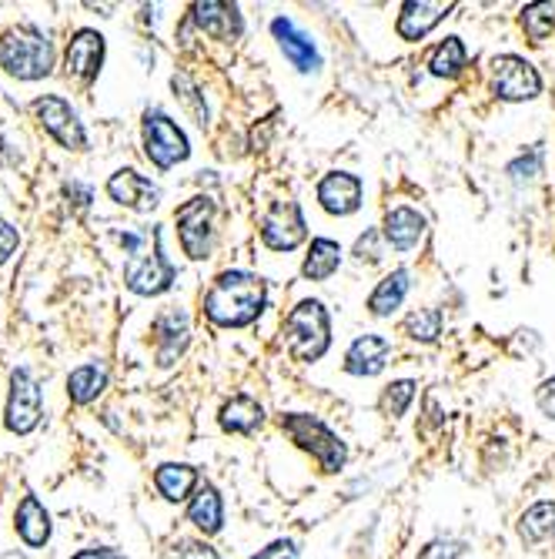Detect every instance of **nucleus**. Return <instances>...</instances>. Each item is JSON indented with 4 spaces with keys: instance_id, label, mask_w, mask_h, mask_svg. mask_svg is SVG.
I'll use <instances>...</instances> for the list:
<instances>
[{
    "instance_id": "obj_34",
    "label": "nucleus",
    "mask_w": 555,
    "mask_h": 559,
    "mask_svg": "<svg viewBox=\"0 0 555 559\" xmlns=\"http://www.w3.org/2000/svg\"><path fill=\"white\" fill-rule=\"evenodd\" d=\"M171 559H221V556L205 539H177L171 549Z\"/></svg>"
},
{
    "instance_id": "obj_31",
    "label": "nucleus",
    "mask_w": 555,
    "mask_h": 559,
    "mask_svg": "<svg viewBox=\"0 0 555 559\" xmlns=\"http://www.w3.org/2000/svg\"><path fill=\"white\" fill-rule=\"evenodd\" d=\"M405 332L415 342H435L442 332V312L439 308H419L405 318Z\"/></svg>"
},
{
    "instance_id": "obj_22",
    "label": "nucleus",
    "mask_w": 555,
    "mask_h": 559,
    "mask_svg": "<svg viewBox=\"0 0 555 559\" xmlns=\"http://www.w3.org/2000/svg\"><path fill=\"white\" fill-rule=\"evenodd\" d=\"M422 235H425V218L415 208L402 205V208H392L385 215V239L392 242V248L411 252L415 245L422 242Z\"/></svg>"
},
{
    "instance_id": "obj_8",
    "label": "nucleus",
    "mask_w": 555,
    "mask_h": 559,
    "mask_svg": "<svg viewBox=\"0 0 555 559\" xmlns=\"http://www.w3.org/2000/svg\"><path fill=\"white\" fill-rule=\"evenodd\" d=\"M44 415V396L40 386L34 382L30 368H14L11 372V396H8V409H4V426L14 436H30L40 426Z\"/></svg>"
},
{
    "instance_id": "obj_41",
    "label": "nucleus",
    "mask_w": 555,
    "mask_h": 559,
    "mask_svg": "<svg viewBox=\"0 0 555 559\" xmlns=\"http://www.w3.org/2000/svg\"><path fill=\"white\" fill-rule=\"evenodd\" d=\"M71 559H124V556L118 549H111V546H98V549H81Z\"/></svg>"
},
{
    "instance_id": "obj_16",
    "label": "nucleus",
    "mask_w": 555,
    "mask_h": 559,
    "mask_svg": "<svg viewBox=\"0 0 555 559\" xmlns=\"http://www.w3.org/2000/svg\"><path fill=\"white\" fill-rule=\"evenodd\" d=\"M155 342H158V365H174V359L188 349L192 325L181 308H168L155 318Z\"/></svg>"
},
{
    "instance_id": "obj_32",
    "label": "nucleus",
    "mask_w": 555,
    "mask_h": 559,
    "mask_svg": "<svg viewBox=\"0 0 555 559\" xmlns=\"http://www.w3.org/2000/svg\"><path fill=\"white\" fill-rule=\"evenodd\" d=\"M171 87H174V95L184 101V108H188V111L195 114V121H198L201 127H208V108H205V98L198 95V87L192 84V77H188V74H174V77H171Z\"/></svg>"
},
{
    "instance_id": "obj_1",
    "label": "nucleus",
    "mask_w": 555,
    "mask_h": 559,
    "mask_svg": "<svg viewBox=\"0 0 555 559\" xmlns=\"http://www.w3.org/2000/svg\"><path fill=\"white\" fill-rule=\"evenodd\" d=\"M264 312V282L251 271L231 268L214 278L205 295V315L221 329H245Z\"/></svg>"
},
{
    "instance_id": "obj_17",
    "label": "nucleus",
    "mask_w": 555,
    "mask_h": 559,
    "mask_svg": "<svg viewBox=\"0 0 555 559\" xmlns=\"http://www.w3.org/2000/svg\"><path fill=\"white\" fill-rule=\"evenodd\" d=\"M271 34H274V40H278V48L285 51V58H288L301 74L321 68V58H318V51H314V40H311L308 34H301L288 17H274V21H271Z\"/></svg>"
},
{
    "instance_id": "obj_11",
    "label": "nucleus",
    "mask_w": 555,
    "mask_h": 559,
    "mask_svg": "<svg viewBox=\"0 0 555 559\" xmlns=\"http://www.w3.org/2000/svg\"><path fill=\"white\" fill-rule=\"evenodd\" d=\"M261 242L271 252H292L305 242V215L298 202H274L261 215Z\"/></svg>"
},
{
    "instance_id": "obj_23",
    "label": "nucleus",
    "mask_w": 555,
    "mask_h": 559,
    "mask_svg": "<svg viewBox=\"0 0 555 559\" xmlns=\"http://www.w3.org/2000/svg\"><path fill=\"white\" fill-rule=\"evenodd\" d=\"M155 486L168 502H181V499H188L192 489L198 486V470L188 462H164L155 473Z\"/></svg>"
},
{
    "instance_id": "obj_18",
    "label": "nucleus",
    "mask_w": 555,
    "mask_h": 559,
    "mask_svg": "<svg viewBox=\"0 0 555 559\" xmlns=\"http://www.w3.org/2000/svg\"><path fill=\"white\" fill-rule=\"evenodd\" d=\"M192 11H195V24L208 37H214V40H235L245 31L242 14H238L235 4H221V0H201V4H195Z\"/></svg>"
},
{
    "instance_id": "obj_26",
    "label": "nucleus",
    "mask_w": 555,
    "mask_h": 559,
    "mask_svg": "<svg viewBox=\"0 0 555 559\" xmlns=\"http://www.w3.org/2000/svg\"><path fill=\"white\" fill-rule=\"evenodd\" d=\"M342 265V248L338 242L332 239H314L311 248H308V258L301 265V275L308 278V282H325V278H332Z\"/></svg>"
},
{
    "instance_id": "obj_19",
    "label": "nucleus",
    "mask_w": 555,
    "mask_h": 559,
    "mask_svg": "<svg viewBox=\"0 0 555 559\" xmlns=\"http://www.w3.org/2000/svg\"><path fill=\"white\" fill-rule=\"evenodd\" d=\"M388 352L392 342L385 336H361L345 352V372L348 376H379L388 362Z\"/></svg>"
},
{
    "instance_id": "obj_29",
    "label": "nucleus",
    "mask_w": 555,
    "mask_h": 559,
    "mask_svg": "<svg viewBox=\"0 0 555 559\" xmlns=\"http://www.w3.org/2000/svg\"><path fill=\"white\" fill-rule=\"evenodd\" d=\"M466 44H461L458 37H445L439 48L432 51V58H429V71L435 74V77H458L461 74V68H466Z\"/></svg>"
},
{
    "instance_id": "obj_39",
    "label": "nucleus",
    "mask_w": 555,
    "mask_h": 559,
    "mask_svg": "<svg viewBox=\"0 0 555 559\" xmlns=\"http://www.w3.org/2000/svg\"><path fill=\"white\" fill-rule=\"evenodd\" d=\"M375 231H365V235L358 239V245H355V255L358 258H365V252H368V262H379V248H375Z\"/></svg>"
},
{
    "instance_id": "obj_37",
    "label": "nucleus",
    "mask_w": 555,
    "mask_h": 559,
    "mask_svg": "<svg viewBox=\"0 0 555 559\" xmlns=\"http://www.w3.org/2000/svg\"><path fill=\"white\" fill-rule=\"evenodd\" d=\"M17 245H21L17 228H14V224H8L4 218H0V265H4V262L17 252Z\"/></svg>"
},
{
    "instance_id": "obj_13",
    "label": "nucleus",
    "mask_w": 555,
    "mask_h": 559,
    "mask_svg": "<svg viewBox=\"0 0 555 559\" xmlns=\"http://www.w3.org/2000/svg\"><path fill=\"white\" fill-rule=\"evenodd\" d=\"M108 195H111V202H118L131 211H141V215H148L161 205V189L151 184L145 174H137L134 168H121L108 178Z\"/></svg>"
},
{
    "instance_id": "obj_10",
    "label": "nucleus",
    "mask_w": 555,
    "mask_h": 559,
    "mask_svg": "<svg viewBox=\"0 0 555 559\" xmlns=\"http://www.w3.org/2000/svg\"><path fill=\"white\" fill-rule=\"evenodd\" d=\"M492 90L502 101H532L542 90V77L526 58L502 54L492 61Z\"/></svg>"
},
{
    "instance_id": "obj_27",
    "label": "nucleus",
    "mask_w": 555,
    "mask_h": 559,
    "mask_svg": "<svg viewBox=\"0 0 555 559\" xmlns=\"http://www.w3.org/2000/svg\"><path fill=\"white\" fill-rule=\"evenodd\" d=\"M405 295H408V271L395 268L392 275H385L379 282V289L372 292V299H368V308H372V315L385 318L405 302Z\"/></svg>"
},
{
    "instance_id": "obj_21",
    "label": "nucleus",
    "mask_w": 555,
    "mask_h": 559,
    "mask_svg": "<svg viewBox=\"0 0 555 559\" xmlns=\"http://www.w3.org/2000/svg\"><path fill=\"white\" fill-rule=\"evenodd\" d=\"M218 423L224 433H238V436H251L264 426V409L261 402H255L251 396H231L221 405Z\"/></svg>"
},
{
    "instance_id": "obj_40",
    "label": "nucleus",
    "mask_w": 555,
    "mask_h": 559,
    "mask_svg": "<svg viewBox=\"0 0 555 559\" xmlns=\"http://www.w3.org/2000/svg\"><path fill=\"white\" fill-rule=\"evenodd\" d=\"M539 165H542V155L539 151H532V158L526 161H516V165H508V174H513V178H519V171H526V178H535L539 174Z\"/></svg>"
},
{
    "instance_id": "obj_15",
    "label": "nucleus",
    "mask_w": 555,
    "mask_h": 559,
    "mask_svg": "<svg viewBox=\"0 0 555 559\" xmlns=\"http://www.w3.org/2000/svg\"><path fill=\"white\" fill-rule=\"evenodd\" d=\"M452 8H455L452 0H408L398 14V34L405 40H422L429 31H435L448 17Z\"/></svg>"
},
{
    "instance_id": "obj_35",
    "label": "nucleus",
    "mask_w": 555,
    "mask_h": 559,
    "mask_svg": "<svg viewBox=\"0 0 555 559\" xmlns=\"http://www.w3.org/2000/svg\"><path fill=\"white\" fill-rule=\"evenodd\" d=\"M461 552H466V543L461 539H435L422 549L419 559H458Z\"/></svg>"
},
{
    "instance_id": "obj_30",
    "label": "nucleus",
    "mask_w": 555,
    "mask_h": 559,
    "mask_svg": "<svg viewBox=\"0 0 555 559\" xmlns=\"http://www.w3.org/2000/svg\"><path fill=\"white\" fill-rule=\"evenodd\" d=\"M522 27L529 34V40L542 44L555 31V0H539V4H529L522 11Z\"/></svg>"
},
{
    "instance_id": "obj_7",
    "label": "nucleus",
    "mask_w": 555,
    "mask_h": 559,
    "mask_svg": "<svg viewBox=\"0 0 555 559\" xmlns=\"http://www.w3.org/2000/svg\"><path fill=\"white\" fill-rule=\"evenodd\" d=\"M177 268L168 262L164 255V242H161V228H155V248L151 255H131L124 265V285L134 295H161L171 289Z\"/></svg>"
},
{
    "instance_id": "obj_6",
    "label": "nucleus",
    "mask_w": 555,
    "mask_h": 559,
    "mask_svg": "<svg viewBox=\"0 0 555 559\" xmlns=\"http://www.w3.org/2000/svg\"><path fill=\"white\" fill-rule=\"evenodd\" d=\"M145 155L151 158V165L158 171H168L192 155V145H188V137H184V131L158 108L145 111Z\"/></svg>"
},
{
    "instance_id": "obj_25",
    "label": "nucleus",
    "mask_w": 555,
    "mask_h": 559,
    "mask_svg": "<svg viewBox=\"0 0 555 559\" xmlns=\"http://www.w3.org/2000/svg\"><path fill=\"white\" fill-rule=\"evenodd\" d=\"M188 520L205 533V536H214L221 533L224 526V502H221V493L214 486H201L188 506Z\"/></svg>"
},
{
    "instance_id": "obj_3",
    "label": "nucleus",
    "mask_w": 555,
    "mask_h": 559,
    "mask_svg": "<svg viewBox=\"0 0 555 559\" xmlns=\"http://www.w3.org/2000/svg\"><path fill=\"white\" fill-rule=\"evenodd\" d=\"M285 336H288V352L295 362H318L332 345L329 308L314 299L298 302L285 318Z\"/></svg>"
},
{
    "instance_id": "obj_5",
    "label": "nucleus",
    "mask_w": 555,
    "mask_h": 559,
    "mask_svg": "<svg viewBox=\"0 0 555 559\" xmlns=\"http://www.w3.org/2000/svg\"><path fill=\"white\" fill-rule=\"evenodd\" d=\"M174 221H177V239H181L184 255L192 262H205L214 242V202L208 195L184 202L174 211Z\"/></svg>"
},
{
    "instance_id": "obj_28",
    "label": "nucleus",
    "mask_w": 555,
    "mask_h": 559,
    "mask_svg": "<svg viewBox=\"0 0 555 559\" xmlns=\"http://www.w3.org/2000/svg\"><path fill=\"white\" fill-rule=\"evenodd\" d=\"M519 536L526 543H545L555 536V502H535L522 512Z\"/></svg>"
},
{
    "instance_id": "obj_12",
    "label": "nucleus",
    "mask_w": 555,
    "mask_h": 559,
    "mask_svg": "<svg viewBox=\"0 0 555 559\" xmlns=\"http://www.w3.org/2000/svg\"><path fill=\"white\" fill-rule=\"evenodd\" d=\"M101 64H104V37L98 31H77L67 44V54H64V71L67 77L81 81V84H90L98 74H101Z\"/></svg>"
},
{
    "instance_id": "obj_4",
    "label": "nucleus",
    "mask_w": 555,
    "mask_h": 559,
    "mask_svg": "<svg viewBox=\"0 0 555 559\" xmlns=\"http://www.w3.org/2000/svg\"><path fill=\"white\" fill-rule=\"evenodd\" d=\"M282 429L292 436V442H298V449L311 452L325 473H338V470H345L348 449H345V442H342V439H338L325 423H321L318 415H308V412H288V415H282Z\"/></svg>"
},
{
    "instance_id": "obj_9",
    "label": "nucleus",
    "mask_w": 555,
    "mask_h": 559,
    "mask_svg": "<svg viewBox=\"0 0 555 559\" xmlns=\"http://www.w3.org/2000/svg\"><path fill=\"white\" fill-rule=\"evenodd\" d=\"M30 111H34V118L40 121V127L48 131L61 148H67V151H84V148H87V131H84L77 111H74L64 98H58V95H44V98H37V101L30 105Z\"/></svg>"
},
{
    "instance_id": "obj_14",
    "label": "nucleus",
    "mask_w": 555,
    "mask_h": 559,
    "mask_svg": "<svg viewBox=\"0 0 555 559\" xmlns=\"http://www.w3.org/2000/svg\"><path fill=\"white\" fill-rule=\"evenodd\" d=\"M318 202L329 215H355L361 208V181L348 171H332L318 184Z\"/></svg>"
},
{
    "instance_id": "obj_38",
    "label": "nucleus",
    "mask_w": 555,
    "mask_h": 559,
    "mask_svg": "<svg viewBox=\"0 0 555 559\" xmlns=\"http://www.w3.org/2000/svg\"><path fill=\"white\" fill-rule=\"evenodd\" d=\"M535 402H539V409H542L548 418H555V379H545V382L539 386Z\"/></svg>"
},
{
    "instance_id": "obj_36",
    "label": "nucleus",
    "mask_w": 555,
    "mask_h": 559,
    "mask_svg": "<svg viewBox=\"0 0 555 559\" xmlns=\"http://www.w3.org/2000/svg\"><path fill=\"white\" fill-rule=\"evenodd\" d=\"M251 559H298V549H295L292 539H274L271 546L258 549Z\"/></svg>"
},
{
    "instance_id": "obj_2",
    "label": "nucleus",
    "mask_w": 555,
    "mask_h": 559,
    "mask_svg": "<svg viewBox=\"0 0 555 559\" xmlns=\"http://www.w3.org/2000/svg\"><path fill=\"white\" fill-rule=\"evenodd\" d=\"M0 68L17 81H40L54 71V44L34 24H21L0 37Z\"/></svg>"
},
{
    "instance_id": "obj_24",
    "label": "nucleus",
    "mask_w": 555,
    "mask_h": 559,
    "mask_svg": "<svg viewBox=\"0 0 555 559\" xmlns=\"http://www.w3.org/2000/svg\"><path fill=\"white\" fill-rule=\"evenodd\" d=\"M104 389H108V368L98 365V362L81 365L67 376V399L74 405H90Z\"/></svg>"
},
{
    "instance_id": "obj_20",
    "label": "nucleus",
    "mask_w": 555,
    "mask_h": 559,
    "mask_svg": "<svg viewBox=\"0 0 555 559\" xmlns=\"http://www.w3.org/2000/svg\"><path fill=\"white\" fill-rule=\"evenodd\" d=\"M14 526H17V536L30 546V549H40L44 543L51 539V512L40 506L37 496H24L17 512H14Z\"/></svg>"
},
{
    "instance_id": "obj_33",
    "label": "nucleus",
    "mask_w": 555,
    "mask_h": 559,
    "mask_svg": "<svg viewBox=\"0 0 555 559\" xmlns=\"http://www.w3.org/2000/svg\"><path fill=\"white\" fill-rule=\"evenodd\" d=\"M415 386L411 379H402V382H392L388 389H385V412L388 415H405V409H408V402L415 399Z\"/></svg>"
}]
</instances>
